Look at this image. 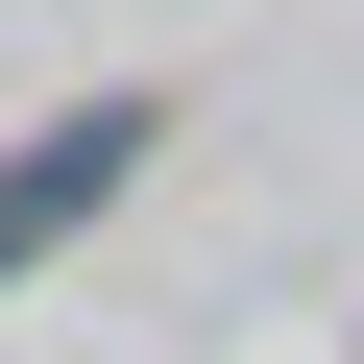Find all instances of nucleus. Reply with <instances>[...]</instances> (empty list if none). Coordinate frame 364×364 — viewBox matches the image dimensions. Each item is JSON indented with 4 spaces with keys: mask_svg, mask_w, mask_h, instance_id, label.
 <instances>
[{
    "mask_svg": "<svg viewBox=\"0 0 364 364\" xmlns=\"http://www.w3.org/2000/svg\"><path fill=\"white\" fill-rule=\"evenodd\" d=\"M122 170H146V97H97V122H49V146H0V267H49Z\"/></svg>",
    "mask_w": 364,
    "mask_h": 364,
    "instance_id": "1",
    "label": "nucleus"
}]
</instances>
